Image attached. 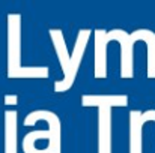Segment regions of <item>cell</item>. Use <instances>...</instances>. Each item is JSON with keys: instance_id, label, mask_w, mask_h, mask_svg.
Listing matches in <instances>:
<instances>
[{"instance_id": "cell-1", "label": "cell", "mask_w": 155, "mask_h": 153, "mask_svg": "<svg viewBox=\"0 0 155 153\" xmlns=\"http://www.w3.org/2000/svg\"><path fill=\"white\" fill-rule=\"evenodd\" d=\"M48 33H50L53 47H54V53H56L57 60L60 63V69L63 72V78L59 81H54L53 90H54V93H66L75 83L80 65L83 62L84 53L87 48V42H89L91 35H92V30L81 29L78 32L71 54L66 48V42H65V38H63V33L60 29H50Z\"/></svg>"}, {"instance_id": "cell-2", "label": "cell", "mask_w": 155, "mask_h": 153, "mask_svg": "<svg viewBox=\"0 0 155 153\" xmlns=\"http://www.w3.org/2000/svg\"><path fill=\"white\" fill-rule=\"evenodd\" d=\"M39 122L47 125V129H33L27 132L21 140V150L23 153H47L44 152L39 144H50L53 153L62 152V122L60 117L50 110H35L30 111L24 120L23 126L33 128Z\"/></svg>"}, {"instance_id": "cell-3", "label": "cell", "mask_w": 155, "mask_h": 153, "mask_svg": "<svg viewBox=\"0 0 155 153\" xmlns=\"http://www.w3.org/2000/svg\"><path fill=\"white\" fill-rule=\"evenodd\" d=\"M6 75L11 80H47L48 66H24L21 63V17L11 14L8 17V57Z\"/></svg>"}, {"instance_id": "cell-4", "label": "cell", "mask_w": 155, "mask_h": 153, "mask_svg": "<svg viewBox=\"0 0 155 153\" xmlns=\"http://www.w3.org/2000/svg\"><path fill=\"white\" fill-rule=\"evenodd\" d=\"M110 41H116L120 45V78H134V44H137L136 35L122 29H113L108 32Z\"/></svg>"}, {"instance_id": "cell-5", "label": "cell", "mask_w": 155, "mask_h": 153, "mask_svg": "<svg viewBox=\"0 0 155 153\" xmlns=\"http://www.w3.org/2000/svg\"><path fill=\"white\" fill-rule=\"evenodd\" d=\"M148 122H155V108L130 111V153H143V126Z\"/></svg>"}, {"instance_id": "cell-6", "label": "cell", "mask_w": 155, "mask_h": 153, "mask_svg": "<svg viewBox=\"0 0 155 153\" xmlns=\"http://www.w3.org/2000/svg\"><path fill=\"white\" fill-rule=\"evenodd\" d=\"M95 38V51H94V77L97 80H104L108 75V63H107V47L111 42L108 38V32L103 29L94 30Z\"/></svg>"}, {"instance_id": "cell-7", "label": "cell", "mask_w": 155, "mask_h": 153, "mask_svg": "<svg viewBox=\"0 0 155 153\" xmlns=\"http://www.w3.org/2000/svg\"><path fill=\"white\" fill-rule=\"evenodd\" d=\"M3 153H18V113L6 110L3 113Z\"/></svg>"}, {"instance_id": "cell-8", "label": "cell", "mask_w": 155, "mask_h": 153, "mask_svg": "<svg viewBox=\"0 0 155 153\" xmlns=\"http://www.w3.org/2000/svg\"><path fill=\"white\" fill-rule=\"evenodd\" d=\"M130 104L127 95H83L81 107L84 108H125Z\"/></svg>"}, {"instance_id": "cell-9", "label": "cell", "mask_w": 155, "mask_h": 153, "mask_svg": "<svg viewBox=\"0 0 155 153\" xmlns=\"http://www.w3.org/2000/svg\"><path fill=\"white\" fill-rule=\"evenodd\" d=\"M98 153H111V108H98Z\"/></svg>"}, {"instance_id": "cell-10", "label": "cell", "mask_w": 155, "mask_h": 153, "mask_svg": "<svg viewBox=\"0 0 155 153\" xmlns=\"http://www.w3.org/2000/svg\"><path fill=\"white\" fill-rule=\"evenodd\" d=\"M137 42L146 44V77L155 80V32L148 29L134 30Z\"/></svg>"}, {"instance_id": "cell-11", "label": "cell", "mask_w": 155, "mask_h": 153, "mask_svg": "<svg viewBox=\"0 0 155 153\" xmlns=\"http://www.w3.org/2000/svg\"><path fill=\"white\" fill-rule=\"evenodd\" d=\"M3 104L5 105H17L18 104V96L15 93H8L3 98Z\"/></svg>"}]
</instances>
